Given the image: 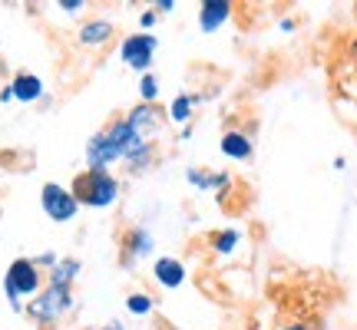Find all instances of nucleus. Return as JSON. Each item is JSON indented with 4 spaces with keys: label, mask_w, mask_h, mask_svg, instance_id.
<instances>
[{
    "label": "nucleus",
    "mask_w": 357,
    "mask_h": 330,
    "mask_svg": "<svg viewBox=\"0 0 357 330\" xmlns=\"http://www.w3.org/2000/svg\"><path fill=\"white\" fill-rule=\"evenodd\" d=\"M40 281H43V274H40V267L30 258H17L7 267V274H3V294H7L13 311H24V297H37Z\"/></svg>",
    "instance_id": "f257e3e1"
},
{
    "label": "nucleus",
    "mask_w": 357,
    "mask_h": 330,
    "mask_svg": "<svg viewBox=\"0 0 357 330\" xmlns=\"http://www.w3.org/2000/svg\"><path fill=\"white\" fill-rule=\"evenodd\" d=\"M109 37H113V24L109 20H89L79 30V43L83 47H102V43H109Z\"/></svg>",
    "instance_id": "f3484780"
},
{
    "label": "nucleus",
    "mask_w": 357,
    "mask_h": 330,
    "mask_svg": "<svg viewBox=\"0 0 357 330\" xmlns=\"http://www.w3.org/2000/svg\"><path fill=\"white\" fill-rule=\"evenodd\" d=\"M238 244H242V231L238 228H222L215 235H208V248L218 254V258H229V254L238 251Z\"/></svg>",
    "instance_id": "dca6fc26"
},
{
    "label": "nucleus",
    "mask_w": 357,
    "mask_h": 330,
    "mask_svg": "<svg viewBox=\"0 0 357 330\" xmlns=\"http://www.w3.org/2000/svg\"><path fill=\"white\" fill-rule=\"evenodd\" d=\"M153 278L159 288H166V291H176L185 284V265L178 261V258H159L153 265Z\"/></svg>",
    "instance_id": "9b49d317"
},
{
    "label": "nucleus",
    "mask_w": 357,
    "mask_h": 330,
    "mask_svg": "<svg viewBox=\"0 0 357 330\" xmlns=\"http://www.w3.org/2000/svg\"><path fill=\"white\" fill-rule=\"evenodd\" d=\"M70 307H73V294H70V288L47 284V288H43L24 311L37 320V324H56L63 314H70Z\"/></svg>",
    "instance_id": "20e7f679"
},
{
    "label": "nucleus",
    "mask_w": 357,
    "mask_h": 330,
    "mask_svg": "<svg viewBox=\"0 0 357 330\" xmlns=\"http://www.w3.org/2000/svg\"><path fill=\"white\" fill-rule=\"evenodd\" d=\"M153 307H155V301L149 297V294H129L126 297V311L129 314H136V317H146V314H153Z\"/></svg>",
    "instance_id": "6ab92c4d"
},
{
    "label": "nucleus",
    "mask_w": 357,
    "mask_h": 330,
    "mask_svg": "<svg viewBox=\"0 0 357 330\" xmlns=\"http://www.w3.org/2000/svg\"><path fill=\"white\" fill-rule=\"evenodd\" d=\"M10 93H13V100L33 102L43 96V83H40V77H33V73H20V77L10 83Z\"/></svg>",
    "instance_id": "2eb2a0df"
},
{
    "label": "nucleus",
    "mask_w": 357,
    "mask_h": 330,
    "mask_svg": "<svg viewBox=\"0 0 357 330\" xmlns=\"http://www.w3.org/2000/svg\"><path fill=\"white\" fill-rule=\"evenodd\" d=\"M155 10H159V13H172V10H176V0H155Z\"/></svg>",
    "instance_id": "4be33fe9"
},
{
    "label": "nucleus",
    "mask_w": 357,
    "mask_h": 330,
    "mask_svg": "<svg viewBox=\"0 0 357 330\" xmlns=\"http://www.w3.org/2000/svg\"><path fill=\"white\" fill-rule=\"evenodd\" d=\"M60 7H63L66 13H77V10H83V0H63Z\"/></svg>",
    "instance_id": "5701e85b"
},
{
    "label": "nucleus",
    "mask_w": 357,
    "mask_h": 330,
    "mask_svg": "<svg viewBox=\"0 0 357 330\" xmlns=\"http://www.w3.org/2000/svg\"><path fill=\"white\" fill-rule=\"evenodd\" d=\"M231 0H202V7H199V26H202V33H215L218 26L225 24L231 17Z\"/></svg>",
    "instance_id": "9d476101"
},
{
    "label": "nucleus",
    "mask_w": 357,
    "mask_h": 330,
    "mask_svg": "<svg viewBox=\"0 0 357 330\" xmlns=\"http://www.w3.org/2000/svg\"><path fill=\"white\" fill-rule=\"evenodd\" d=\"M13 100V93H10V86H3L0 89V102H10Z\"/></svg>",
    "instance_id": "b1692460"
},
{
    "label": "nucleus",
    "mask_w": 357,
    "mask_h": 330,
    "mask_svg": "<svg viewBox=\"0 0 357 330\" xmlns=\"http://www.w3.org/2000/svg\"><path fill=\"white\" fill-rule=\"evenodd\" d=\"M126 258L129 261H139V258H149L155 248V238L146 228H129L126 231Z\"/></svg>",
    "instance_id": "ddd939ff"
},
{
    "label": "nucleus",
    "mask_w": 357,
    "mask_h": 330,
    "mask_svg": "<svg viewBox=\"0 0 357 330\" xmlns=\"http://www.w3.org/2000/svg\"><path fill=\"white\" fill-rule=\"evenodd\" d=\"M73 198L79 205H89V208H109L119 198V182L109 172H93L89 168L73 182Z\"/></svg>",
    "instance_id": "f03ea898"
},
{
    "label": "nucleus",
    "mask_w": 357,
    "mask_h": 330,
    "mask_svg": "<svg viewBox=\"0 0 357 330\" xmlns=\"http://www.w3.org/2000/svg\"><path fill=\"white\" fill-rule=\"evenodd\" d=\"M155 47H159V40L153 33H132V37L123 40V63L129 70H136V73H149V66H153V56H155Z\"/></svg>",
    "instance_id": "39448f33"
},
{
    "label": "nucleus",
    "mask_w": 357,
    "mask_h": 330,
    "mask_svg": "<svg viewBox=\"0 0 357 330\" xmlns=\"http://www.w3.org/2000/svg\"><path fill=\"white\" fill-rule=\"evenodd\" d=\"M106 132H109V139L116 142L119 159H123V162H126L132 172H142L146 165L153 162V142H146L142 136H136L126 119H116V123L106 129Z\"/></svg>",
    "instance_id": "7ed1b4c3"
},
{
    "label": "nucleus",
    "mask_w": 357,
    "mask_h": 330,
    "mask_svg": "<svg viewBox=\"0 0 357 330\" xmlns=\"http://www.w3.org/2000/svg\"><path fill=\"white\" fill-rule=\"evenodd\" d=\"M281 30H288V33L294 30V20H291V17H284V20H281Z\"/></svg>",
    "instance_id": "393cba45"
},
{
    "label": "nucleus",
    "mask_w": 357,
    "mask_h": 330,
    "mask_svg": "<svg viewBox=\"0 0 357 330\" xmlns=\"http://www.w3.org/2000/svg\"><path fill=\"white\" fill-rule=\"evenodd\" d=\"M155 20H159V13H155V10H146V13L139 17V26H142V30H153Z\"/></svg>",
    "instance_id": "412c9836"
},
{
    "label": "nucleus",
    "mask_w": 357,
    "mask_h": 330,
    "mask_svg": "<svg viewBox=\"0 0 357 330\" xmlns=\"http://www.w3.org/2000/svg\"><path fill=\"white\" fill-rule=\"evenodd\" d=\"M281 330H311L307 324H288V327H281Z\"/></svg>",
    "instance_id": "bb28decb"
},
{
    "label": "nucleus",
    "mask_w": 357,
    "mask_h": 330,
    "mask_svg": "<svg viewBox=\"0 0 357 330\" xmlns=\"http://www.w3.org/2000/svg\"><path fill=\"white\" fill-rule=\"evenodd\" d=\"M126 123L132 126V132L136 136H142L146 142H153L159 132H162V113L155 109V106H149V102H139L136 109H129Z\"/></svg>",
    "instance_id": "0eeeda50"
},
{
    "label": "nucleus",
    "mask_w": 357,
    "mask_h": 330,
    "mask_svg": "<svg viewBox=\"0 0 357 330\" xmlns=\"http://www.w3.org/2000/svg\"><path fill=\"white\" fill-rule=\"evenodd\" d=\"M102 330H126V327H123L119 320H109V324H106V327H102Z\"/></svg>",
    "instance_id": "a878e982"
},
{
    "label": "nucleus",
    "mask_w": 357,
    "mask_h": 330,
    "mask_svg": "<svg viewBox=\"0 0 357 330\" xmlns=\"http://www.w3.org/2000/svg\"><path fill=\"white\" fill-rule=\"evenodd\" d=\"M218 149H222V155L231 159V162H245V159H252V152H255V142H252V136L242 132V129H229V132L218 139Z\"/></svg>",
    "instance_id": "1a4fd4ad"
},
{
    "label": "nucleus",
    "mask_w": 357,
    "mask_h": 330,
    "mask_svg": "<svg viewBox=\"0 0 357 330\" xmlns=\"http://www.w3.org/2000/svg\"><path fill=\"white\" fill-rule=\"evenodd\" d=\"M195 106H199V96H192V93H178L176 100L169 102V123H176V126L185 129L192 123Z\"/></svg>",
    "instance_id": "4468645a"
},
{
    "label": "nucleus",
    "mask_w": 357,
    "mask_h": 330,
    "mask_svg": "<svg viewBox=\"0 0 357 330\" xmlns=\"http://www.w3.org/2000/svg\"><path fill=\"white\" fill-rule=\"evenodd\" d=\"M185 182L199 191H222L231 185V175L229 172H208V168L192 165V168H185Z\"/></svg>",
    "instance_id": "f8f14e48"
},
{
    "label": "nucleus",
    "mask_w": 357,
    "mask_h": 330,
    "mask_svg": "<svg viewBox=\"0 0 357 330\" xmlns=\"http://www.w3.org/2000/svg\"><path fill=\"white\" fill-rule=\"evenodd\" d=\"M40 205H43V212L53 218V221H70V218L77 215L79 202L73 198V191L63 189V185H56V182H47L43 191H40Z\"/></svg>",
    "instance_id": "423d86ee"
},
{
    "label": "nucleus",
    "mask_w": 357,
    "mask_h": 330,
    "mask_svg": "<svg viewBox=\"0 0 357 330\" xmlns=\"http://www.w3.org/2000/svg\"><path fill=\"white\" fill-rule=\"evenodd\" d=\"M86 162H89L93 172H106V165L119 162V149H116V142L109 139V132H106V129L96 132V136L86 142Z\"/></svg>",
    "instance_id": "6e6552de"
},
{
    "label": "nucleus",
    "mask_w": 357,
    "mask_h": 330,
    "mask_svg": "<svg viewBox=\"0 0 357 330\" xmlns=\"http://www.w3.org/2000/svg\"><path fill=\"white\" fill-rule=\"evenodd\" d=\"M79 274V261L77 258H63V261H56L50 271V284H56V288H70L73 281H77Z\"/></svg>",
    "instance_id": "a211bd4d"
},
{
    "label": "nucleus",
    "mask_w": 357,
    "mask_h": 330,
    "mask_svg": "<svg viewBox=\"0 0 357 330\" xmlns=\"http://www.w3.org/2000/svg\"><path fill=\"white\" fill-rule=\"evenodd\" d=\"M139 96H142V102L155 106V100H159V79H155L153 73H142V79H139Z\"/></svg>",
    "instance_id": "aec40b11"
}]
</instances>
